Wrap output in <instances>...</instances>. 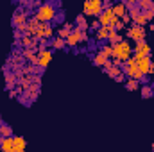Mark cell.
<instances>
[{
	"label": "cell",
	"instance_id": "277c9868",
	"mask_svg": "<svg viewBox=\"0 0 154 152\" xmlns=\"http://www.w3.org/2000/svg\"><path fill=\"white\" fill-rule=\"evenodd\" d=\"M127 38L129 39H134V43H138V41H143L145 36H147V29L145 27H140V25H131V27H127Z\"/></svg>",
	"mask_w": 154,
	"mask_h": 152
},
{
	"label": "cell",
	"instance_id": "30bf717a",
	"mask_svg": "<svg viewBox=\"0 0 154 152\" xmlns=\"http://www.w3.org/2000/svg\"><path fill=\"white\" fill-rule=\"evenodd\" d=\"M13 138H14V149H13V152H25L27 140L23 136H13Z\"/></svg>",
	"mask_w": 154,
	"mask_h": 152
},
{
	"label": "cell",
	"instance_id": "8992f818",
	"mask_svg": "<svg viewBox=\"0 0 154 152\" xmlns=\"http://www.w3.org/2000/svg\"><path fill=\"white\" fill-rule=\"evenodd\" d=\"M151 45L143 39V41H138L134 43V54H140V56H151Z\"/></svg>",
	"mask_w": 154,
	"mask_h": 152
},
{
	"label": "cell",
	"instance_id": "60d3db41",
	"mask_svg": "<svg viewBox=\"0 0 154 152\" xmlns=\"http://www.w3.org/2000/svg\"><path fill=\"white\" fill-rule=\"evenodd\" d=\"M2 123H4V120H2V116H0V125H2Z\"/></svg>",
	"mask_w": 154,
	"mask_h": 152
},
{
	"label": "cell",
	"instance_id": "603a6c76",
	"mask_svg": "<svg viewBox=\"0 0 154 152\" xmlns=\"http://www.w3.org/2000/svg\"><path fill=\"white\" fill-rule=\"evenodd\" d=\"M127 14L131 16V22H133V18H136L138 14H142V11H140V7H138V4H136L134 7H131V9H127Z\"/></svg>",
	"mask_w": 154,
	"mask_h": 152
},
{
	"label": "cell",
	"instance_id": "74e56055",
	"mask_svg": "<svg viewBox=\"0 0 154 152\" xmlns=\"http://www.w3.org/2000/svg\"><path fill=\"white\" fill-rule=\"evenodd\" d=\"M152 74H154V63L151 65V70H149V75H152Z\"/></svg>",
	"mask_w": 154,
	"mask_h": 152
},
{
	"label": "cell",
	"instance_id": "484cf974",
	"mask_svg": "<svg viewBox=\"0 0 154 152\" xmlns=\"http://www.w3.org/2000/svg\"><path fill=\"white\" fill-rule=\"evenodd\" d=\"M54 22H59V23H63V22H65V9H61V11H57V14H56V18H54Z\"/></svg>",
	"mask_w": 154,
	"mask_h": 152
},
{
	"label": "cell",
	"instance_id": "7402d4cb",
	"mask_svg": "<svg viewBox=\"0 0 154 152\" xmlns=\"http://www.w3.org/2000/svg\"><path fill=\"white\" fill-rule=\"evenodd\" d=\"M133 23H134V25H140V27H145L149 22H147V18H145L143 14H138L136 18H133Z\"/></svg>",
	"mask_w": 154,
	"mask_h": 152
},
{
	"label": "cell",
	"instance_id": "f1b7e54d",
	"mask_svg": "<svg viewBox=\"0 0 154 152\" xmlns=\"http://www.w3.org/2000/svg\"><path fill=\"white\" fill-rule=\"evenodd\" d=\"M90 29H93V31H97V29H100V23H99V18H93V20L90 22Z\"/></svg>",
	"mask_w": 154,
	"mask_h": 152
},
{
	"label": "cell",
	"instance_id": "44dd1931",
	"mask_svg": "<svg viewBox=\"0 0 154 152\" xmlns=\"http://www.w3.org/2000/svg\"><path fill=\"white\" fill-rule=\"evenodd\" d=\"M152 0H138V7H140V11H149L151 7H152Z\"/></svg>",
	"mask_w": 154,
	"mask_h": 152
},
{
	"label": "cell",
	"instance_id": "83f0119b",
	"mask_svg": "<svg viewBox=\"0 0 154 152\" xmlns=\"http://www.w3.org/2000/svg\"><path fill=\"white\" fill-rule=\"evenodd\" d=\"M31 84H32V86H38V88H41V75H32Z\"/></svg>",
	"mask_w": 154,
	"mask_h": 152
},
{
	"label": "cell",
	"instance_id": "e0dca14e",
	"mask_svg": "<svg viewBox=\"0 0 154 152\" xmlns=\"http://www.w3.org/2000/svg\"><path fill=\"white\" fill-rule=\"evenodd\" d=\"M108 36H109L108 27H100V29L95 31V39L97 41H108Z\"/></svg>",
	"mask_w": 154,
	"mask_h": 152
},
{
	"label": "cell",
	"instance_id": "d6986e66",
	"mask_svg": "<svg viewBox=\"0 0 154 152\" xmlns=\"http://www.w3.org/2000/svg\"><path fill=\"white\" fill-rule=\"evenodd\" d=\"M124 86H125L129 91H134V90H138V88H140V82H138V81H134V79H125Z\"/></svg>",
	"mask_w": 154,
	"mask_h": 152
},
{
	"label": "cell",
	"instance_id": "4fadbf2b",
	"mask_svg": "<svg viewBox=\"0 0 154 152\" xmlns=\"http://www.w3.org/2000/svg\"><path fill=\"white\" fill-rule=\"evenodd\" d=\"M108 61H109V59H108L100 50H99L97 54H93V56H91V63H93V65H97V66H104Z\"/></svg>",
	"mask_w": 154,
	"mask_h": 152
},
{
	"label": "cell",
	"instance_id": "ba28073f",
	"mask_svg": "<svg viewBox=\"0 0 154 152\" xmlns=\"http://www.w3.org/2000/svg\"><path fill=\"white\" fill-rule=\"evenodd\" d=\"M14 149V138L11 136V138H4V136H0V150L2 152H13Z\"/></svg>",
	"mask_w": 154,
	"mask_h": 152
},
{
	"label": "cell",
	"instance_id": "d4e9b609",
	"mask_svg": "<svg viewBox=\"0 0 154 152\" xmlns=\"http://www.w3.org/2000/svg\"><path fill=\"white\" fill-rule=\"evenodd\" d=\"M68 36H70V31H66V29H63V27H61V29H57V38L66 39Z\"/></svg>",
	"mask_w": 154,
	"mask_h": 152
},
{
	"label": "cell",
	"instance_id": "ac0fdd59",
	"mask_svg": "<svg viewBox=\"0 0 154 152\" xmlns=\"http://www.w3.org/2000/svg\"><path fill=\"white\" fill-rule=\"evenodd\" d=\"M0 136H4V138H11L13 136V127L11 125H7L5 122L0 125Z\"/></svg>",
	"mask_w": 154,
	"mask_h": 152
},
{
	"label": "cell",
	"instance_id": "9a60e30c",
	"mask_svg": "<svg viewBox=\"0 0 154 152\" xmlns=\"http://www.w3.org/2000/svg\"><path fill=\"white\" fill-rule=\"evenodd\" d=\"M50 47H52L54 50H63V48L66 47V41L56 36V38H52V39H50Z\"/></svg>",
	"mask_w": 154,
	"mask_h": 152
},
{
	"label": "cell",
	"instance_id": "f546056e",
	"mask_svg": "<svg viewBox=\"0 0 154 152\" xmlns=\"http://www.w3.org/2000/svg\"><path fill=\"white\" fill-rule=\"evenodd\" d=\"M18 102H20V104H23V106H31V104H32V102H31V100H29V99H27L25 95L18 97Z\"/></svg>",
	"mask_w": 154,
	"mask_h": 152
},
{
	"label": "cell",
	"instance_id": "2e32d148",
	"mask_svg": "<svg viewBox=\"0 0 154 152\" xmlns=\"http://www.w3.org/2000/svg\"><path fill=\"white\" fill-rule=\"evenodd\" d=\"M140 93H142L143 99H151V97L154 95V86H151V84H143V86H140Z\"/></svg>",
	"mask_w": 154,
	"mask_h": 152
},
{
	"label": "cell",
	"instance_id": "9c48e42d",
	"mask_svg": "<svg viewBox=\"0 0 154 152\" xmlns=\"http://www.w3.org/2000/svg\"><path fill=\"white\" fill-rule=\"evenodd\" d=\"M74 23H75L77 29H81V31H84V32L90 31V22L86 20V16H84L82 13H79V14L75 16V22H74Z\"/></svg>",
	"mask_w": 154,
	"mask_h": 152
},
{
	"label": "cell",
	"instance_id": "1f68e13d",
	"mask_svg": "<svg viewBox=\"0 0 154 152\" xmlns=\"http://www.w3.org/2000/svg\"><path fill=\"white\" fill-rule=\"evenodd\" d=\"M63 29H66V31L72 32V31L75 29V23H72V22H65V23H63Z\"/></svg>",
	"mask_w": 154,
	"mask_h": 152
},
{
	"label": "cell",
	"instance_id": "4316f807",
	"mask_svg": "<svg viewBox=\"0 0 154 152\" xmlns=\"http://www.w3.org/2000/svg\"><path fill=\"white\" fill-rule=\"evenodd\" d=\"M22 54H23V57H25V59H29V57H31V56H34L36 52H34L32 48H22Z\"/></svg>",
	"mask_w": 154,
	"mask_h": 152
},
{
	"label": "cell",
	"instance_id": "4dcf8cb0",
	"mask_svg": "<svg viewBox=\"0 0 154 152\" xmlns=\"http://www.w3.org/2000/svg\"><path fill=\"white\" fill-rule=\"evenodd\" d=\"M115 29H116V32H120V31H124V29H127V25L122 22V20H118L116 22V25H115Z\"/></svg>",
	"mask_w": 154,
	"mask_h": 152
},
{
	"label": "cell",
	"instance_id": "52a82bcc",
	"mask_svg": "<svg viewBox=\"0 0 154 152\" xmlns=\"http://www.w3.org/2000/svg\"><path fill=\"white\" fill-rule=\"evenodd\" d=\"M124 75L127 77V79H134V81H142V77H143V74L138 70V66L134 65V66H127L125 70H124Z\"/></svg>",
	"mask_w": 154,
	"mask_h": 152
},
{
	"label": "cell",
	"instance_id": "5bb4252c",
	"mask_svg": "<svg viewBox=\"0 0 154 152\" xmlns=\"http://www.w3.org/2000/svg\"><path fill=\"white\" fill-rule=\"evenodd\" d=\"M122 34H120V32H116V29L115 31H109V36H108V45H111V47H113V45H116V43H120V41H122Z\"/></svg>",
	"mask_w": 154,
	"mask_h": 152
},
{
	"label": "cell",
	"instance_id": "ab89813d",
	"mask_svg": "<svg viewBox=\"0 0 154 152\" xmlns=\"http://www.w3.org/2000/svg\"><path fill=\"white\" fill-rule=\"evenodd\" d=\"M151 13H152V14H154V4H152V7H151Z\"/></svg>",
	"mask_w": 154,
	"mask_h": 152
},
{
	"label": "cell",
	"instance_id": "836d02e7",
	"mask_svg": "<svg viewBox=\"0 0 154 152\" xmlns=\"http://www.w3.org/2000/svg\"><path fill=\"white\" fill-rule=\"evenodd\" d=\"M13 36H14V41H20V39H22V36H23V34H22V32H20L18 29H14V32H13Z\"/></svg>",
	"mask_w": 154,
	"mask_h": 152
},
{
	"label": "cell",
	"instance_id": "d6a6232c",
	"mask_svg": "<svg viewBox=\"0 0 154 152\" xmlns=\"http://www.w3.org/2000/svg\"><path fill=\"white\" fill-rule=\"evenodd\" d=\"M142 14H143V16L147 18V22H151V20L154 18V14L151 13V9H149V11H142Z\"/></svg>",
	"mask_w": 154,
	"mask_h": 152
},
{
	"label": "cell",
	"instance_id": "6da1fadb",
	"mask_svg": "<svg viewBox=\"0 0 154 152\" xmlns=\"http://www.w3.org/2000/svg\"><path fill=\"white\" fill-rule=\"evenodd\" d=\"M56 14H57V11H56V7H54L52 2H45L39 9L34 11V16L38 18L41 23H50V22H54Z\"/></svg>",
	"mask_w": 154,
	"mask_h": 152
},
{
	"label": "cell",
	"instance_id": "cb8c5ba5",
	"mask_svg": "<svg viewBox=\"0 0 154 152\" xmlns=\"http://www.w3.org/2000/svg\"><path fill=\"white\" fill-rule=\"evenodd\" d=\"M106 74H108L109 77H113V79H115V77H118L120 74H124V72H122L120 68H116V66H111L109 70H106Z\"/></svg>",
	"mask_w": 154,
	"mask_h": 152
},
{
	"label": "cell",
	"instance_id": "7c38bea8",
	"mask_svg": "<svg viewBox=\"0 0 154 152\" xmlns=\"http://www.w3.org/2000/svg\"><path fill=\"white\" fill-rule=\"evenodd\" d=\"M111 11H113V14L118 16V18H122L124 14H127V7H125V4H124V2H116V4H113Z\"/></svg>",
	"mask_w": 154,
	"mask_h": 152
},
{
	"label": "cell",
	"instance_id": "f35d334b",
	"mask_svg": "<svg viewBox=\"0 0 154 152\" xmlns=\"http://www.w3.org/2000/svg\"><path fill=\"white\" fill-rule=\"evenodd\" d=\"M149 31H154V23H149Z\"/></svg>",
	"mask_w": 154,
	"mask_h": 152
},
{
	"label": "cell",
	"instance_id": "8d00e7d4",
	"mask_svg": "<svg viewBox=\"0 0 154 152\" xmlns=\"http://www.w3.org/2000/svg\"><path fill=\"white\" fill-rule=\"evenodd\" d=\"M140 84H149V77L143 75V77H142V81H140Z\"/></svg>",
	"mask_w": 154,
	"mask_h": 152
},
{
	"label": "cell",
	"instance_id": "ffe728a7",
	"mask_svg": "<svg viewBox=\"0 0 154 152\" xmlns=\"http://www.w3.org/2000/svg\"><path fill=\"white\" fill-rule=\"evenodd\" d=\"M100 52H102V54H104V56H106L108 59H111V57H115V54H113V47H111V45H108V43L100 47Z\"/></svg>",
	"mask_w": 154,
	"mask_h": 152
},
{
	"label": "cell",
	"instance_id": "e575fe53",
	"mask_svg": "<svg viewBox=\"0 0 154 152\" xmlns=\"http://www.w3.org/2000/svg\"><path fill=\"white\" fill-rule=\"evenodd\" d=\"M120 20H122V22H124V23H125V25H127V23H129V22H131V16H129V14H124V16H122V18H120Z\"/></svg>",
	"mask_w": 154,
	"mask_h": 152
},
{
	"label": "cell",
	"instance_id": "7a4b0ae2",
	"mask_svg": "<svg viewBox=\"0 0 154 152\" xmlns=\"http://www.w3.org/2000/svg\"><path fill=\"white\" fill-rule=\"evenodd\" d=\"M113 54H115V57H113V59H120L122 63H125V61H129V59H131L133 47H131V43H129L127 39H122L120 43L113 45Z\"/></svg>",
	"mask_w": 154,
	"mask_h": 152
},
{
	"label": "cell",
	"instance_id": "5b68a950",
	"mask_svg": "<svg viewBox=\"0 0 154 152\" xmlns=\"http://www.w3.org/2000/svg\"><path fill=\"white\" fill-rule=\"evenodd\" d=\"M38 57H39V66H41V68H47V66H48V63L52 61V50H50V48L39 50Z\"/></svg>",
	"mask_w": 154,
	"mask_h": 152
},
{
	"label": "cell",
	"instance_id": "b9f144b4",
	"mask_svg": "<svg viewBox=\"0 0 154 152\" xmlns=\"http://www.w3.org/2000/svg\"><path fill=\"white\" fill-rule=\"evenodd\" d=\"M152 152H154V143H152Z\"/></svg>",
	"mask_w": 154,
	"mask_h": 152
},
{
	"label": "cell",
	"instance_id": "3957f363",
	"mask_svg": "<svg viewBox=\"0 0 154 152\" xmlns=\"http://www.w3.org/2000/svg\"><path fill=\"white\" fill-rule=\"evenodd\" d=\"M102 11H104V7H102V0H86V2L82 4V14H84V16L99 18Z\"/></svg>",
	"mask_w": 154,
	"mask_h": 152
},
{
	"label": "cell",
	"instance_id": "8fae6325",
	"mask_svg": "<svg viewBox=\"0 0 154 152\" xmlns=\"http://www.w3.org/2000/svg\"><path fill=\"white\" fill-rule=\"evenodd\" d=\"M27 16L23 14V13H14L13 14V18H11V23H13V27L16 29V27H20V25H23V23H27Z\"/></svg>",
	"mask_w": 154,
	"mask_h": 152
},
{
	"label": "cell",
	"instance_id": "d590c367",
	"mask_svg": "<svg viewBox=\"0 0 154 152\" xmlns=\"http://www.w3.org/2000/svg\"><path fill=\"white\" fill-rule=\"evenodd\" d=\"M115 81H116V82H125V75H124V74H120L118 77H115Z\"/></svg>",
	"mask_w": 154,
	"mask_h": 152
}]
</instances>
